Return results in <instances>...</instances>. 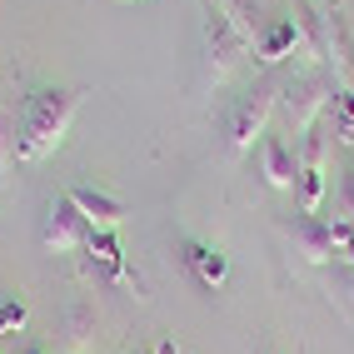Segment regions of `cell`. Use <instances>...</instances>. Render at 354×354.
<instances>
[{"label":"cell","instance_id":"1","mask_svg":"<svg viewBox=\"0 0 354 354\" xmlns=\"http://www.w3.org/2000/svg\"><path fill=\"white\" fill-rule=\"evenodd\" d=\"M85 105L80 85H40L20 100V165H40L65 145L70 125Z\"/></svg>","mask_w":354,"mask_h":354},{"label":"cell","instance_id":"2","mask_svg":"<svg viewBox=\"0 0 354 354\" xmlns=\"http://www.w3.org/2000/svg\"><path fill=\"white\" fill-rule=\"evenodd\" d=\"M200 26H205V85H225L234 70L245 65V55L254 50L250 35L230 20V10L220 0H200Z\"/></svg>","mask_w":354,"mask_h":354},{"label":"cell","instance_id":"3","mask_svg":"<svg viewBox=\"0 0 354 354\" xmlns=\"http://www.w3.org/2000/svg\"><path fill=\"white\" fill-rule=\"evenodd\" d=\"M279 90H285V75L265 70V75H259V80L245 90V95L234 100L230 120H225V140H230V150H234V155L265 140V125H270V115L279 110Z\"/></svg>","mask_w":354,"mask_h":354},{"label":"cell","instance_id":"4","mask_svg":"<svg viewBox=\"0 0 354 354\" xmlns=\"http://www.w3.org/2000/svg\"><path fill=\"white\" fill-rule=\"evenodd\" d=\"M335 75H324V70H295V75H285V90H279V110H285V120L295 135H310L329 105H335Z\"/></svg>","mask_w":354,"mask_h":354},{"label":"cell","instance_id":"5","mask_svg":"<svg viewBox=\"0 0 354 354\" xmlns=\"http://www.w3.org/2000/svg\"><path fill=\"white\" fill-rule=\"evenodd\" d=\"M279 234L290 240V250L304 259V265H324V259L344 254V245H349V225L324 220V215H295V220H279Z\"/></svg>","mask_w":354,"mask_h":354},{"label":"cell","instance_id":"6","mask_svg":"<svg viewBox=\"0 0 354 354\" xmlns=\"http://www.w3.org/2000/svg\"><path fill=\"white\" fill-rule=\"evenodd\" d=\"M295 200H299V215H319L324 200H329V125H324V120H319L310 135H304Z\"/></svg>","mask_w":354,"mask_h":354},{"label":"cell","instance_id":"7","mask_svg":"<svg viewBox=\"0 0 354 354\" xmlns=\"http://www.w3.org/2000/svg\"><path fill=\"white\" fill-rule=\"evenodd\" d=\"M299 30H304V55L324 60L335 75L344 80L349 75V60H344V40H339V20H335V6H315V0H299Z\"/></svg>","mask_w":354,"mask_h":354},{"label":"cell","instance_id":"8","mask_svg":"<svg viewBox=\"0 0 354 354\" xmlns=\"http://www.w3.org/2000/svg\"><path fill=\"white\" fill-rule=\"evenodd\" d=\"M40 245H45V250H55V254H75V250L90 245V225H85V215L75 209V200H70V195H55L50 205H45Z\"/></svg>","mask_w":354,"mask_h":354},{"label":"cell","instance_id":"9","mask_svg":"<svg viewBox=\"0 0 354 354\" xmlns=\"http://www.w3.org/2000/svg\"><path fill=\"white\" fill-rule=\"evenodd\" d=\"M65 195L75 200V209L85 215L90 234H95V230H120V225H125V215H130V205H125V200H115V195L95 190V185H70Z\"/></svg>","mask_w":354,"mask_h":354},{"label":"cell","instance_id":"10","mask_svg":"<svg viewBox=\"0 0 354 354\" xmlns=\"http://www.w3.org/2000/svg\"><path fill=\"white\" fill-rule=\"evenodd\" d=\"M295 50H304V30H299V20L295 15H279V20H270L265 30H259V40H254V55H259V65H285Z\"/></svg>","mask_w":354,"mask_h":354},{"label":"cell","instance_id":"11","mask_svg":"<svg viewBox=\"0 0 354 354\" xmlns=\"http://www.w3.org/2000/svg\"><path fill=\"white\" fill-rule=\"evenodd\" d=\"M180 254H185V265H190V274L200 279L205 290H225V279H230V254H225L220 245H209V240H185Z\"/></svg>","mask_w":354,"mask_h":354},{"label":"cell","instance_id":"12","mask_svg":"<svg viewBox=\"0 0 354 354\" xmlns=\"http://www.w3.org/2000/svg\"><path fill=\"white\" fill-rule=\"evenodd\" d=\"M259 175H265V185H274V190H295V180H299V155H295L279 135H265V140H259Z\"/></svg>","mask_w":354,"mask_h":354},{"label":"cell","instance_id":"13","mask_svg":"<svg viewBox=\"0 0 354 354\" xmlns=\"http://www.w3.org/2000/svg\"><path fill=\"white\" fill-rule=\"evenodd\" d=\"M85 254L95 259L115 285H125V290L140 295V279H135V270L125 265V250H120V234H115V230H95V234H90V245H85Z\"/></svg>","mask_w":354,"mask_h":354},{"label":"cell","instance_id":"14","mask_svg":"<svg viewBox=\"0 0 354 354\" xmlns=\"http://www.w3.org/2000/svg\"><path fill=\"white\" fill-rule=\"evenodd\" d=\"M15 165H20V110L0 105V190H6Z\"/></svg>","mask_w":354,"mask_h":354},{"label":"cell","instance_id":"15","mask_svg":"<svg viewBox=\"0 0 354 354\" xmlns=\"http://www.w3.org/2000/svg\"><path fill=\"white\" fill-rule=\"evenodd\" d=\"M324 125H329V135H335L339 145L354 150V85H339V95H335V105H329Z\"/></svg>","mask_w":354,"mask_h":354},{"label":"cell","instance_id":"16","mask_svg":"<svg viewBox=\"0 0 354 354\" xmlns=\"http://www.w3.org/2000/svg\"><path fill=\"white\" fill-rule=\"evenodd\" d=\"M220 6L230 10V20H234V26L250 35V45H254L259 30H265V20H259V6H254V0H220Z\"/></svg>","mask_w":354,"mask_h":354},{"label":"cell","instance_id":"17","mask_svg":"<svg viewBox=\"0 0 354 354\" xmlns=\"http://www.w3.org/2000/svg\"><path fill=\"white\" fill-rule=\"evenodd\" d=\"M26 319H30L26 299H20V295H0V339L20 335V329H26Z\"/></svg>","mask_w":354,"mask_h":354},{"label":"cell","instance_id":"18","mask_svg":"<svg viewBox=\"0 0 354 354\" xmlns=\"http://www.w3.org/2000/svg\"><path fill=\"white\" fill-rule=\"evenodd\" d=\"M90 335H95V310H90V304H75V310H70V339L90 344Z\"/></svg>","mask_w":354,"mask_h":354},{"label":"cell","instance_id":"19","mask_svg":"<svg viewBox=\"0 0 354 354\" xmlns=\"http://www.w3.org/2000/svg\"><path fill=\"white\" fill-rule=\"evenodd\" d=\"M335 220L339 225H354V165L344 170V185H339V195H335Z\"/></svg>","mask_w":354,"mask_h":354},{"label":"cell","instance_id":"20","mask_svg":"<svg viewBox=\"0 0 354 354\" xmlns=\"http://www.w3.org/2000/svg\"><path fill=\"white\" fill-rule=\"evenodd\" d=\"M335 285H339V295H344V304H349V315H354V270H339Z\"/></svg>","mask_w":354,"mask_h":354},{"label":"cell","instance_id":"21","mask_svg":"<svg viewBox=\"0 0 354 354\" xmlns=\"http://www.w3.org/2000/svg\"><path fill=\"white\" fill-rule=\"evenodd\" d=\"M155 354H180V344H175V339H160V344H155Z\"/></svg>","mask_w":354,"mask_h":354},{"label":"cell","instance_id":"22","mask_svg":"<svg viewBox=\"0 0 354 354\" xmlns=\"http://www.w3.org/2000/svg\"><path fill=\"white\" fill-rule=\"evenodd\" d=\"M20 354H50V349H45V344H35V339H30V344H20Z\"/></svg>","mask_w":354,"mask_h":354},{"label":"cell","instance_id":"23","mask_svg":"<svg viewBox=\"0 0 354 354\" xmlns=\"http://www.w3.org/2000/svg\"><path fill=\"white\" fill-rule=\"evenodd\" d=\"M349 35H354V20H349Z\"/></svg>","mask_w":354,"mask_h":354},{"label":"cell","instance_id":"24","mask_svg":"<svg viewBox=\"0 0 354 354\" xmlns=\"http://www.w3.org/2000/svg\"><path fill=\"white\" fill-rule=\"evenodd\" d=\"M0 354H6V349H0Z\"/></svg>","mask_w":354,"mask_h":354}]
</instances>
